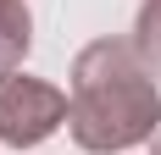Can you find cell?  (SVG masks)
I'll list each match as a JSON object with an SVG mask.
<instances>
[{"instance_id": "277c9868", "label": "cell", "mask_w": 161, "mask_h": 155, "mask_svg": "<svg viewBox=\"0 0 161 155\" xmlns=\"http://www.w3.org/2000/svg\"><path fill=\"white\" fill-rule=\"evenodd\" d=\"M133 50L150 72H161V0L139 6V22H133Z\"/></svg>"}, {"instance_id": "3957f363", "label": "cell", "mask_w": 161, "mask_h": 155, "mask_svg": "<svg viewBox=\"0 0 161 155\" xmlns=\"http://www.w3.org/2000/svg\"><path fill=\"white\" fill-rule=\"evenodd\" d=\"M33 45V17H28V0H0V72L22 67Z\"/></svg>"}, {"instance_id": "7a4b0ae2", "label": "cell", "mask_w": 161, "mask_h": 155, "mask_svg": "<svg viewBox=\"0 0 161 155\" xmlns=\"http://www.w3.org/2000/svg\"><path fill=\"white\" fill-rule=\"evenodd\" d=\"M67 89L45 83V78H28V72H0V144H11V150H33V144H45L56 127L67 122Z\"/></svg>"}, {"instance_id": "5b68a950", "label": "cell", "mask_w": 161, "mask_h": 155, "mask_svg": "<svg viewBox=\"0 0 161 155\" xmlns=\"http://www.w3.org/2000/svg\"><path fill=\"white\" fill-rule=\"evenodd\" d=\"M156 155H161V139H156Z\"/></svg>"}, {"instance_id": "6da1fadb", "label": "cell", "mask_w": 161, "mask_h": 155, "mask_svg": "<svg viewBox=\"0 0 161 155\" xmlns=\"http://www.w3.org/2000/svg\"><path fill=\"white\" fill-rule=\"evenodd\" d=\"M72 111L67 127L78 150L89 155H122L133 144L156 139L161 127V89L150 83V67L128 39H95L72 61Z\"/></svg>"}]
</instances>
